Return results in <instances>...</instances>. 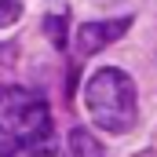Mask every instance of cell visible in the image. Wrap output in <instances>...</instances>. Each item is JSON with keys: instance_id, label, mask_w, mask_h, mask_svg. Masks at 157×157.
Listing matches in <instances>:
<instances>
[{"instance_id": "cell-1", "label": "cell", "mask_w": 157, "mask_h": 157, "mask_svg": "<svg viewBox=\"0 0 157 157\" xmlns=\"http://www.w3.org/2000/svg\"><path fill=\"white\" fill-rule=\"evenodd\" d=\"M51 139V113L44 99L26 88H0V157Z\"/></svg>"}, {"instance_id": "cell-2", "label": "cell", "mask_w": 157, "mask_h": 157, "mask_svg": "<svg viewBox=\"0 0 157 157\" xmlns=\"http://www.w3.org/2000/svg\"><path fill=\"white\" fill-rule=\"evenodd\" d=\"M135 102H139L135 80L124 70H117V66H106V70L91 73L88 84H84V106H88V113L110 135H121V132H128L135 124Z\"/></svg>"}, {"instance_id": "cell-3", "label": "cell", "mask_w": 157, "mask_h": 157, "mask_svg": "<svg viewBox=\"0 0 157 157\" xmlns=\"http://www.w3.org/2000/svg\"><path fill=\"white\" fill-rule=\"evenodd\" d=\"M132 29V18H102V22H84L77 29V51L80 55H95L102 48H110L113 40H121Z\"/></svg>"}, {"instance_id": "cell-4", "label": "cell", "mask_w": 157, "mask_h": 157, "mask_svg": "<svg viewBox=\"0 0 157 157\" xmlns=\"http://www.w3.org/2000/svg\"><path fill=\"white\" fill-rule=\"evenodd\" d=\"M70 157H106V150L99 146V139L88 128H73L70 132Z\"/></svg>"}, {"instance_id": "cell-5", "label": "cell", "mask_w": 157, "mask_h": 157, "mask_svg": "<svg viewBox=\"0 0 157 157\" xmlns=\"http://www.w3.org/2000/svg\"><path fill=\"white\" fill-rule=\"evenodd\" d=\"M26 11V0H0V29L4 26H15Z\"/></svg>"}, {"instance_id": "cell-6", "label": "cell", "mask_w": 157, "mask_h": 157, "mask_svg": "<svg viewBox=\"0 0 157 157\" xmlns=\"http://www.w3.org/2000/svg\"><path fill=\"white\" fill-rule=\"evenodd\" d=\"M44 33L51 37L55 48H66V26H62V18H59V15H51V18L44 22Z\"/></svg>"}]
</instances>
